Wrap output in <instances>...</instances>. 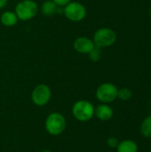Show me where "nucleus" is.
Listing matches in <instances>:
<instances>
[{"label": "nucleus", "instance_id": "dca6fc26", "mask_svg": "<svg viewBox=\"0 0 151 152\" xmlns=\"http://www.w3.org/2000/svg\"><path fill=\"white\" fill-rule=\"evenodd\" d=\"M107 143H108V146L109 148H112V149H117V147L118 146L119 144V142L117 140V137H109L107 141Z\"/></svg>", "mask_w": 151, "mask_h": 152}, {"label": "nucleus", "instance_id": "7ed1b4c3", "mask_svg": "<svg viewBox=\"0 0 151 152\" xmlns=\"http://www.w3.org/2000/svg\"><path fill=\"white\" fill-rule=\"evenodd\" d=\"M117 40L116 32L110 28H98L93 37V41L95 46L99 48H105L111 46Z\"/></svg>", "mask_w": 151, "mask_h": 152}, {"label": "nucleus", "instance_id": "6ab92c4d", "mask_svg": "<svg viewBox=\"0 0 151 152\" xmlns=\"http://www.w3.org/2000/svg\"><path fill=\"white\" fill-rule=\"evenodd\" d=\"M150 17H151V7H150Z\"/></svg>", "mask_w": 151, "mask_h": 152}, {"label": "nucleus", "instance_id": "f3484780", "mask_svg": "<svg viewBox=\"0 0 151 152\" xmlns=\"http://www.w3.org/2000/svg\"><path fill=\"white\" fill-rule=\"evenodd\" d=\"M58 6L60 7H64L66 4H68L69 2H71L72 0H53Z\"/></svg>", "mask_w": 151, "mask_h": 152}, {"label": "nucleus", "instance_id": "6e6552de", "mask_svg": "<svg viewBox=\"0 0 151 152\" xmlns=\"http://www.w3.org/2000/svg\"><path fill=\"white\" fill-rule=\"evenodd\" d=\"M73 47L75 51L81 54H88L93 48L95 47V45L93 41V39L87 37H78L75 39L73 43Z\"/></svg>", "mask_w": 151, "mask_h": 152}, {"label": "nucleus", "instance_id": "423d86ee", "mask_svg": "<svg viewBox=\"0 0 151 152\" xmlns=\"http://www.w3.org/2000/svg\"><path fill=\"white\" fill-rule=\"evenodd\" d=\"M117 87L112 83H103L96 90V98L102 103H109L117 98Z\"/></svg>", "mask_w": 151, "mask_h": 152}, {"label": "nucleus", "instance_id": "f8f14e48", "mask_svg": "<svg viewBox=\"0 0 151 152\" xmlns=\"http://www.w3.org/2000/svg\"><path fill=\"white\" fill-rule=\"evenodd\" d=\"M117 151V152H137L138 146L136 142L132 140H125L119 142Z\"/></svg>", "mask_w": 151, "mask_h": 152}, {"label": "nucleus", "instance_id": "ddd939ff", "mask_svg": "<svg viewBox=\"0 0 151 152\" xmlns=\"http://www.w3.org/2000/svg\"><path fill=\"white\" fill-rule=\"evenodd\" d=\"M141 132L146 138H151V116L147 117L141 125Z\"/></svg>", "mask_w": 151, "mask_h": 152}, {"label": "nucleus", "instance_id": "f257e3e1", "mask_svg": "<svg viewBox=\"0 0 151 152\" xmlns=\"http://www.w3.org/2000/svg\"><path fill=\"white\" fill-rule=\"evenodd\" d=\"M39 11V6L35 0H21L17 3L14 12L19 20L28 21L35 18Z\"/></svg>", "mask_w": 151, "mask_h": 152}, {"label": "nucleus", "instance_id": "0eeeda50", "mask_svg": "<svg viewBox=\"0 0 151 152\" xmlns=\"http://www.w3.org/2000/svg\"><path fill=\"white\" fill-rule=\"evenodd\" d=\"M52 97L51 88L45 84L37 85L31 93V100L36 106L46 105Z\"/></svg>", "mask_w": 151, "mask_h": 152}, {"label": "nucleus", "instance_id": "a211bd4d", "mask_svg": "<svg viewBox=\"0 0 151 152\" xmlns=\"http://www.w3.org/2000/svg\"><path fill=\"white\" fill-rule=\"evenodd\" d=\"M8 4V0H0V10L4 8Z\"/></svg>", "mask_w": 151, "mask_h": 152}, {"label": "nucleus", "instance_id": "f03ea898", "mask_svg": "<svg viewBox=\"0 0 151 152\" xmlns=\"http://www.w3.org/2000/svg\"><path fill=\"white\" fill-rule=\"evenodd\" d=\"M62 14L72 22H80L86 17L87 10L82 3L72 0L62 7Z\"/></svg>", "mask_w": 151, "mask_h": 152}, {"label": "nucleus", "instance_id": "20e7f679", "mask_svg": "<svg viewBox=\"0 0 151 152\" xmlns=\"http://www.w3.org/2000/svg\"><path fill=\"white\" fill-rule=\"evenodd\" d=\"M72 114L77 120L85 122L93 117L94 107L90 102L80 100L74 103L72 107Z\"/></svg>", "mask_w": 151, "mask_h": 152}, {"label": "nucleus", "instance_id": "39448f33", "mask_svg": "<svg viewBox=\"0 0 151 152\" xmlns=\"http://www.w3.org/2000/svg\"><path fill=\"white\" fill-rule=\"evenodd\" d=\"M66 128V119L62 114L58 112L51 113L45 120V129L52 135H59Z\"/></svg>", "mask_w": 151, "mask_h": 152}, {"label": "nucleus", "instance_id": "2eb2a0df", "mask_svg": "<svg viewBox=\"0 0 151 152\" xmlns=\"http://www.w3.org/2000/svg\"><path fill=\"white\" fill-rule=\"evenodd\" d=\"M101 48L95 46L93 48V50H92L89 53H88V56H89V59L93 61V62H96L98 61H100L101 59Z\"/></svg>", "mask_w": 151, "mask_h": 152}, {"label": "nucleus", "instance_id": "9b49d317", "mask_svg": "<svg viewBox=\"0 0 151 152\" xmlns=\"http://www.w3.org/2000/svg\"><path fill=\"white\" fill-rule=\"evenodd\" d=\"M60 6H58L53 0H45L39 6V10L44 16L50 17L53 16L58 12Z\"/></svg>", "mask_w": 151, "mask_h": 152}, {"label": "nucleus", "instance_id": "9d476101", "mask_svg": "<svg viewBox=\"0 0 151 152\" xmlns=\"http://www.w3.org/2000/svg\"><path fill=\"white\" fill-rule=\"evenodd\" d=\"M0 22L4 27H13L19 22V19L14 11H4L0 15Z\"/></svg>", "mask_w": 151, "mask_h": 152}, {"label": "nucleus", "instance_id": "4468645a", "mask_svg": "<svg viewBox=\"0 0 151 152\" xmlns=\"http://www.w3.org/2000/svg\"><path fill=\"white\" fill-rule=\"evenodd\" d=\"M132 95H133L132 91L126 87L120 88L117 91V98H119L122 101H127V100L131 99Z\"/></svg>", "mask_w": 151, "mask_h": 152}, {"label": "nucleus", "instance_id": "1a4fd4ad", "mask_svg": "<svg viewBox=\"0 0 151 152\" xmlns=\"http://www.w3.org/2000/svg\"><path fill=\"white\" fill-rule=\"evenodd\" d=\"M94 114L99 119L106 121L109 120L113 117V110L107 103H102L94 109Z\"/></svg>", "mask_w": 151, "mask_h": 152}]
</instances>
